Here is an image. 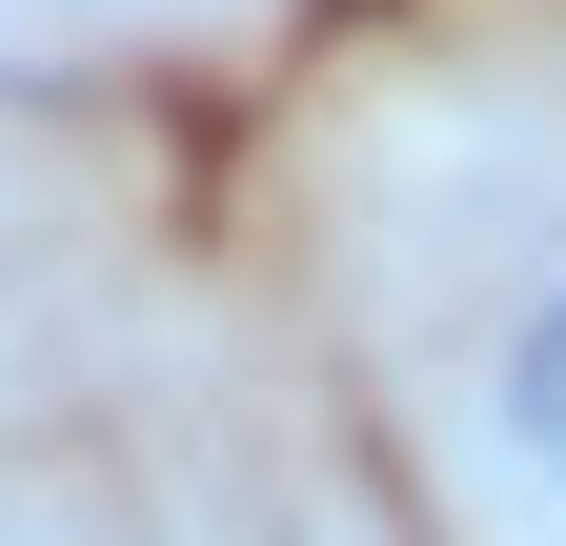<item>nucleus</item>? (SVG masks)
<instances>
[{"instance_id":"f257e3e1","label":"nucleus","mask_w":566,"mask_h":546,"mask_svg":"<svg viewBox=\"0 0 566 546\" xmlns=\"http://www.w3.org/2000/svg\"><path fill=\"white\" fill-rule=\"evenodd\" d=\"M485 445H506L526 506H566V263L506 284V324H485Z\"/></svg>"}]
</instances>
